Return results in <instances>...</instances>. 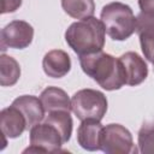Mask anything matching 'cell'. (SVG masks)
<instances>
[{"label":"cell","mask_w":154,"mask_h":154,"mask_svg":"<svg viewBox=\"0 0 154 154\" xmlns=\"http://www.w3.org/2000/svg\"><path fill=\"white\" fill-rule=\"evenodd\" d=\"M107 99L103 93L95 89H81L71 97V108L81 120H101L107 112Z\"/></svg>","instance_id":"obj_4"},{"label":"cell","mask_w":154,"mask_h":154,"mask_svg":"<svg viewBox=\"0 0 154 154\" xmlns=\"http://www.w3.org/2000/svg\"><path fill=\"white\" fill-rule=\"evenodd\" d=\"M16 106L25 117L28 130L31 129L34 125L41 123L45 119V108L41 100L34 95H22L13 100L11 103Z\"/></svg>","instance_id":"obj_12"},{"label":"cell","mask_w":154,"mask_h":154,"mask_svg":"<svg viewBox=\"0 0 154 154\" xmlns=\"http://www.w3.org/2000/svg\"><path fill=\"white\" fill-rule=\"evenodd\" d=\"M100 149L106 154H134L138 152L131 132L125 126L114 123L103 126Z\"/></svg>","instance_id":"obj_5"},{"label":"cell","mask_w":154,"mask_h":154,"mask_svg":"<svg viewBox=\"0 0 154 154\" xmlns=\"http://www.w3.org/2000/svg\"><path fill=\"white\" fill-rule=\"evenodd\" d=\"M45 122L57 129V131L61 136V140L64 143H66L71 138L73 122L70 116V112H67V111L49 112L48 116L45 118Z\"/></svg>","instance_id":"obj_16"},{"label":"cell","mask_w":154,"mask_h":154,"mask_svg":"<svg viewBox=\"0 0 154 154\" xmlns=\"http://www.w3.org/2000/svg\"><path fill=\"white\" fill-rule=\"evenodd\" d=\"M123 67L125 84L135 87L141 84L148 76V66L144 59L136 52H126L119 57Z\"/></svg>","instance_id":"obj_8"},{"label":"cell","mask_w":154,"mask_h":154,"mask_svg":"<svg viewBox=\"0 0 154 154\" xmlns=\"http://www.w3.org/2000/svg\"><path fill=\"white\" fill-rule=\"evenodd\" d=\"M136 32L140 37L141 49L144 58L154 61V16L140 12L136 17Z\"/></svg>","instance_id":"obj_10"},{"label":"cell","mask_w":154,"mask_h":154,"mask_svg":"<svg viewBox=\"0 0 154 154\" xmlns=\"http://www.w3.org/2000/svg\"><path fill=\"white\" fill-rule=\"evenodd\" d=\"M138 6L142 13L154 16V0H138Z\"/></svg>","instance_id":"obj_20"},{"label":"cell","mask_w":154,"mask_h":154,"mask_svg":"<svg viewBox=\"0 0 154 154\" xmlns=\"http://www.w3.org/2000/svg\"><path fill=\"white\" fill-rule=\"evenodd\" d=\"M22 6V0H1V13L16 12Z\"/></svg>","instance_id":"obj_19"},{"label":"cell","mask_w":154,"mask_h":154,"mask_svg":"<svg viewBox=\"0 0 154 154\" xmlns=\"http://www.w3.org/2000/svg\"><path fill=\"white\" fill-rule=\"evenodd\" d=\"M103 126L100 120L87 119L81 123L77 129V142L78 144L89 152H95L100 149L101 135Z\"/></svg>","instance_id":"obj_11"},{"label":"cell","mask_w":154,"mask_h":154,"mask_svg":"<svg viewBox=\"0 0 154 154\" xmlns=\"http://www.w3.org/2000/svg\"><path fill=\"white\" fill-rule=\"evenodd\" d=\"M30 146L23 153H58L64 144L61 136L54 126L43 122L34 125L29 134Z\"/></svg>","instance_id":"obj_6"},{"label":"cell","mask_w":154,"mask_h":154,"mask_svg":"<svg viewBox=\"0 0 154 154\" xmlns=\"http://www.w3.org/2000/svg\"><path fill=\"white\" fill-rule=\"evenodd\" d=\"M34 38V28L25 20H12L6 24L0 32L1 51L6 48L24 49L30 46Z\"/></svg>","instance_id":"obj_7"},{"label":"cell","mask_w":154,"mask_h":154,"mask_svg":"<svg viewBox=\"0 0 154 154\" xmlns=\"http://www.w3.org/2000/svg\"><path fill=\"white\" fill-rule=\"evenodd\" d=\"M138 152L142 154H154V119L144 122L137 134Z\"/></svg>","instance_id":"obj_18"},{"label":"cell","mask_w":154,"mask_h":154,"mask_svg":"<svg viewBox=\"0 0 154 154\" xmlns=\"http://www.w3.org/2000/svg\"><path fill=\"white\" fill-rule=\"evenodd\" d=\"M79 64L85 75L93 78L102 89L118 90L125 84L124 72L119 58L102 51L79 57Z\"/></svg>","instance_id":"obj_1"},{"label":"cell","mask_w":154,"mask_h":154,"mask_svg":"<svg viewBox=\"0 0 154 154\" xmlns=\"http://www.w3.org/2000/svg\"><path fill=\"white\" fill-rule=\"evenodd\" d=\"M0 125H1V131L6 138H17L25 130H28L25 117L13 105L1 109Z\"/></svg>","instance_id":"obj_9"},{"label":"cell","mask_w":154,"mask_h":154,"mask_svg":"<svg viewBox=\"0 0 154 154\" xmlns=\"http://www.w3.org/2000/svg\"><path fill=\"white\" fill-rule=\"evenodd\" d=\"M45 73L52 78H61L71 70L70 55L61 49H53L45 54L42 59Z\"/></svg>","instance_id":"obj_13"},{"label":"cell","mask_w":154,"mask_h":154,"mask_svg":"<svg viewBox=\"0 0 154 154\" xmlns=\"http://www.w3.org/2000/svg\"><path fill=\"white\" fill-rule=\"evenodd\" d=\"M20 77V66L18 61L6 54L0 57V84L1 87L14 85Z\"/></svg>","instance_id":"obj_15"},{"label":"cell","mask_w":154,"mask_h":154,"mask_svg":"<svg viewBox=\"0 0 154 154\" xmlns=\"http://www.w3.org/2000/svg\"><path fill=\"white\" fill-rule=\"evenodd\" d=\"M61 7L75 19L91 17L95 12L94 0H61Z\"/></svg>","instance_id":"obj_17"},{"label":"cell","mask_w":154,"mask_h":154,"mask_svg":"<svg viewBox=\"0 0 154 154\" xmlns=\"http://www.w3.org/2000/svg\"><path fill=\"white\" fill-rule=\"evenodd\" d=\"M153 65H154V61H153Z\"/></svg>","instance_id":"obj_21"},{"label":"cell","mask_w":154,"mask_h":154,"mask_svg":"<svg viewBox=\"0 0 154 154\" xmlns=\"http://www.w3.org/2000/svg\"><path fill=\"white\" fill-rule=\"evenodd\" d=\"M100 18L106 34L114 41H125L136 31V17L126 4L114 1L105 5Z\"/></svg>","instance_id":"obj_3"},{"label":"cell","mask_w":154,"mask_h":154,"mask_svg":"<svg viewBox=\"0 0 154 154\" xmlns=\"http://www.w3.org/2000/svg\"><path fill=\"white\" fill-rule=\"evenodd\" d=\"M40 100L47 113L54 111H72L71 100L65 90L58 87H47L42 90Z\"/></svg>","instance_id":"obj_14"},{"label":"cell","mask_w":154,"mask_h":154,"mask_svg":"<svg viewBox=\"0 0 154 154\" xmlns=\"http://www.w3.org/2000/svg\"><path fill=\"white\" fill-rule=\"evenodd\" d=\"M105 34L106 31L101 19L91 16L72 23L65 31V40L70 48L81 57L102 51Z\"/></svg>","instance_id":"obj_2"}]
</instances>
